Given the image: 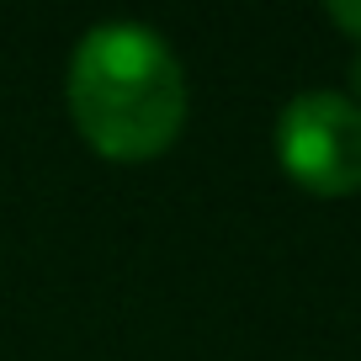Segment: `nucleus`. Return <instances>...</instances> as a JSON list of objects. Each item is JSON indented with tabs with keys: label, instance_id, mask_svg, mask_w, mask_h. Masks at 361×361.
Wrapping results in <instances>:
<instances>
[{
	"label": "nucleus",
	"instance_id": "nucleus-3",
	"mask_svg": "<svg viewBox=\"0 0 361 361\" xmlns=\"http://www.w3.org/2000/svg\"><path fill=\"white\" fill-rule=\"evenodd\" d=\"M329 22L361 43V0H340V6H329Z\"/></svg>",
	"mask_w": 361,
	"mask_h": 361
},
{
	"label": "nucleus",
	"instance_id": "nucleus-4",
	"mask_svg": "<svg viewBox=\"0 0 361 361\" xmlns=\"http://www.w3.org/2000/svg\"><path fill=\"white\" fill-rule=\"evenodd\" d=\"M350 90L361 96V48H356V59H350ZM356 106H361V102H356Z\"/></svg>",
	"mask_w": 361,
	"mask_h": 361
},
{
	"label": "nucleus",
	"instance_id": "nucleus-1",
	"mask_svg": "<svg viewBox=\"0 0 361 361\" xmlns=\"http://www.w3.org/2000/svg\"><path fill=\"white\" fill-rule=\"evenodd\" d=\"M64 102L80 138L102 159L144 165L186 128V75L154 27L102 22L69 54Z\"/></svg>",
	"mask_w": 361,
	"mask_h": 361
},
{
	"label": "nucleus",
	"instance_id": "nucleus-2",
	"mask_svg": "<svg viewBox=\"0 0 361 361\" xmlns=\"http://www.w3.org/2000/svg\"><path fill=\"white\" fill-rule=\"evenodd\" d=\"M276 159L314 197L361 192V106L340 90H303L276 117Z\"/></svg>",
	"mask_w": 361,
	"mask_h": 361
}]
</instances>
